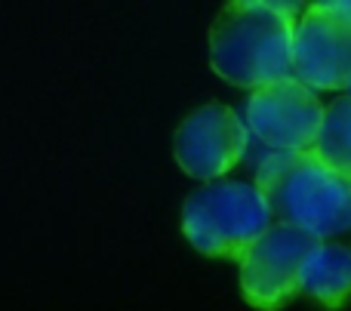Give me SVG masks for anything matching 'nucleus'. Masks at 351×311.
<instances>
[{"instance_id":"f257e3e1","label":"nucleus","mask_w":351,"mask_h":311,"mask_svg":"<svg viewBox=\"0 0 351 311\" xmlns=\"http://www.w3.org/2000/svg\"><path fill=\"white\" fill-rule=\"evenodd\" d=\"M305 6L237 0L222 6L210 28V65L241 90H262L293 77V28Z\"/></svg>"},{"instance_id":"f03ea898","label":"nucleus","mask_w":351,"mask_h":311,"mask_svg":"<svg viewBox=\"0 0 351 311\" xmlns=\"http://www.w3.org/2000/svg\"><path fill=\"white\" fill-rule=\"evenodd\" d=\"M256 188L265 195L274 222L315 240L351 232V179L330 170L315 151H265L256 160Z\"/></svg>"},{"instance_id":"7ed1b4c3","label":"nucleus","mask_w":351,"mask_h":311,"mask_svg":"<svg viewBox=\"0 0 351 311\" xmlns=\"http://www.w3.org/2000/svg\"><path fill=\"white\" fill-rule=\"evenodd\" d=\"M274 225L268 201L256 182H206L182 207V232L204 256L237 259Z\"/></svg>"},{"instance_id":"20e7f679","label":"nucleus","mask_w":351,"mask_h":311,"mask_svg":"<svg viewBox=\"0 0 351 311\" xmlns=\"http://www.w3.org/2000/svg\"><path fill=\"white\" fill-rule=\"evenodd\" d=\"M324 111L327 108L315 90L299 84L296 77H287L250 92L243 123H247L250 142H256L265 151L302 154L315 151L324 127Z\"/></svg>"},{"instance_id":"39448f33","label":"nucleus","mask_w":351,"mask_h":311,"mask_svg":"<svg viewBox=\"0 0 351 311\" xmlns=\"http://www.w3.org/2000/svg\"><path fill=\"white\" fill-rule=\"evenodd\" d=\"M293 77L315 92H346L351 84V18L330 3H308L293 28Z\"/></svg>"},{"instance_id":"423d86ee","label":"nucleus","mask_w":351,"mask_h":311,"mask_svg":"<svg viewBox=\"0 0 351 311\" xmlns=\"http://www.w3.org/2000/svg\"><path fill=\"white\" fill-rule=\"evenodd\" d=\"M317 240L290 225L274 222L253 247L241 256L243 299L259 311H280L299 296L302 262Z\"/></svg>"},{"instance_id":"0eeeda50","label":"nucleus","mask_w":351,"mask_h":311,"mask_svg":"<svg viewBox=\"0 0 351 311\" xmlns=\"http://www.w3.org/2000/svg\"><path fill=\"white\" fill-rule=\"evenodd\" d=\"M250 151V133L243 117L228 105H204L191 111L176 129V164L200 182H219Z\"/></svg>"},{"instance_id":"6e6552de","label":"nucleus","mask_w":351,"mask_h":311,"mask_svg":"<svg viewBox=\"0 0 351 311\" xmlns=\"http://www.w3.org/2000/svg\"><path fill=\"white\" fill-rule=\"evenodd\" d=\"M299 293H305L330 311L346 306L351 299V247L317 240L315 250L302 262Z\"/></svg>"},{"instance_id":"1a4fd4ad","label":"nucleus","mask_w":351,"mask_h":311,"mask_svg":"<svg viewBox=\"0 0 351 311\" xmlns=\"http://www.w3.org/2000/svg\"><path fill=\"white\" fill-rule=\"evenodd\" d=\"M315 154L330 166L351 179V96L333 99L330 108L324 111V127L317 136Z\"/></svg>"},{"instance_id":"9d476101","label":"nucleus","mask_w":351,"mask_h":311,"mask_svg":"<svg viewBox=\"0 0 351 311\" xmlns=\"http://www.w3.org/2000/svg\"><path fill=\"white\" fill-rule=\"evenodd\" d=\"M330 6H333L339 16H346V18H351V0H330Z\"/></svg>"},{"instance_id":"9b49d317","label":"nucleus","mask_w":351,"mask_h":311,"mask_svg":"<svg viewBox=\"0 0 351 311\" xmlns=\"http://www.w3.org/2000/svg\"><path fill=\"white\" fill-rule=\"evenodd\" d=\"M346 92H348V96H351V84H348V90H346Z\"/></svg>"}]
</instances>
